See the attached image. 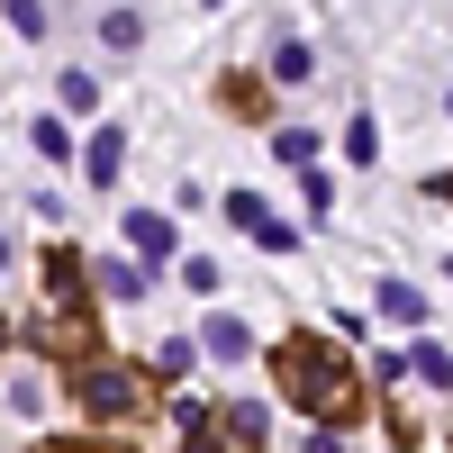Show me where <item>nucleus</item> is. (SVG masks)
Returning a JSON list of instances; mask_svg holds the SVG:
<instances>
[{"label":"nucleus","instance_id":"nucleus-7","mask_svg":"<svg viewBox=\"0 0 453 453\" xmlns=\"http://www.w3.org/2000/svg\"><path fill=\"white\" fill-rule=\"evenodd\" d=\"M127 245H136V263H164L173 254V218L164 209H127Z\"/></svg>","mask_w":453,"mask_h":453},{"label":"nucleus","instance_id":"nucleus-14","mask_svg":"<svg viewBox=\"0 0 453 453\" xmlns=\"http://www.w3.org/2000/svg\"><path fill=\"white\" fill-rule=\"evenodd\" d=\"M273 82H309V36H281L273 46Z\"/></svg>","mask_w":453,"mask_h":453},{"label":"nucleus","instance_id":"nucleus-11","mask_svg":"<svg viewBox=\"0 0 453 453\" xmlns=\"http://www.w3.org/2000/svg\"><path fill=\"white\" fill-rule=\"evenodd\" d=\"M173 418H181V435H191V453H236V444H218V408H200V399H181Z\"/></svg>","mask_w":453,"mask_h":453},{"label":"nucleus","instance_id":"nucleus-2","mask_svg":"<svg viewBox=\"0 0 453 453\" xmlns=\"http://www.w3.org/2000/svg\"><path fill=\"white\" fill-rule=\"evenodd\" d=\"M73 399H82V418H136V408H145V381H136V372L127 363H82V372H73Z\"/></svg>","mask_w":453,"mask_h":453},{"label":"nucleus","instance_id":"nucleus-5","mask_svg":"<svg viewBox=\"0 0 453 453\" xmlns=\"http://www.w3.org/2000/svg\"><path fill=\"white\" fill-rule=\"evenodd\" d=\"M226 218H236L254 245H273V254H290V245H299V226H281L273 209H263V191H226Z\"/></svg>","mask_w":453,"mask_h":453},{"label":"nucleus","instance_id":"nucleus-19","mask_svg":"<svg viewBox=\"0 0 453 453\" xmlns=\"http://www.w3.org/2000/svg\"><path fill=\"white\" fill-rule=\"evenodd\" d=\"M100 36H109V46H136L145 27H136V10H109V19H100Z\"/></svg>","mask_w":453,"mask_h":453},{"label":"nucleus","instance_id":"nucleus-12","mask_svg":"<svg viewBox=\"0 0 453 453\" xmlns=\"http://www.w3.org/2000/svg\"><path fill=\"white\" fill-rule=\"evenodd\" d=\"M91 290H100V299H145V263H127V254H119V263H100Z\"/></svg>","mask_w":453,"mask_h":453},{"label":"nucleus","instance_id":"nucleus-6","mask_svg":"<svg viewBox=\"0 0 453 453\" xmlns=\"http://www.w3.org/2000/svg\"><path fill=\"white\" fill-rule=\"evenodd\" d=\"M218 435L236 444V453H263V435H273V408H263V399H226V408H218Z\"/></svg>","mask_w":453,"mask_h":453},{"label":"nucleus","instance_id":"nucleus-1","mask_svg":"<svg viewBox=\"0 0 453 453\" xmlns=\"http://www.w3.org/2000/svg\"><path fill=\"white\" fill-rule=\"evenodd\" d=\"M273 372H281V399L309 408L326 435L363 418V372L345 363V345H326V335H281V345H273Z\"/></svg>","mask_w":453,"mask_h":453},{"label":"nucleus","instance_id":"nucleus-21","mask_svg":"<svg viewBox=\"0 0 453 453\" xmlns=\"http://www.w3.org/2000/svg\"><path fill=\"white\" fill-rule=\"evenodd\" d=\"M426 191H435V200H453V173H435V181H426Z\"/></svg>","mask_w":453,"mask_h":453},{"label":"nucleus","instance_id":"nucleus-9","mask_svg":"<svg viewBox=\"0 0 453 453\" xmlns=\"http://www.w3.org/2000/svg\"><path fill=\"white\" fill-rule=\"evenodd\" d=\"M372 299H381V318H390V326H426V299H418V281H381Z\"/></svg>","mask_w":453,"mask_h":453},{"label":"nucleus","instance_id":"nucleus-15","mask_svg":"<svg viewBox=\"0 0 453 453\" xmlns=\"http://www.w3.org/2000/svg\"><path fill=\"white\" fill-rule=\"evenodd\" d=\"M36 453H136L127 435H55V444H36Z\"/></svg>","mask_w":453,"mask_h":453},{"label":"nucleus","instance_id":"nucleus-23","mask_svg":"<svg viewBox=\"0 0 453 453\" xmlns=\"http://www.w3.org/2000/svg\"><path fill=\"white\" fill-rule=\"evenodd\" d=\"M0 354H10V326H0Z\"/></svg>","mask_w":453,"mask_h":453},{"label":"nucleus","instance_id":"nucleus-10","mask_svg":"<svg viewBox=\"0 0 453 453\" xmlns=\"http://www.w3.org/2000/svg\"><path fill=\"white\" fill-rule=\"evenodd\" d=\"M200 345H209L218 363H245V354H254V335H245V318H209V326H200Z\"/></svg>","mask_w":453,"mask_h":453},{"label":"nucleus","instance_id":"nucleus-18","mask_svg":"<svg viewBox=\"0 0 453 453\" xmlns=\"http://www.w3.org/2000/svg\"><path fill=\"white\" fill-rule=\"evenodd\" d=\"M372 145H381V136H372V119H354V127H345V164H381Z\"/></svg>","mask_w":453,"mask_h":453},{"label":"nucleus","instance_id":"nucleus-3","mask_svg":"<svg viewBox=\"0 0 453 453\" xmlns=\"http://www.w3.org/2000/svg\"><path fill=\"white\" fill-rule=\"evenodd\" d=\"M36 354H55V363H73V372H82V363H100V318L91 309H36Z\"/></svg>","mask_w":453,"mask_h":453},{"label":"nucleus","instance_id":"nucleus-13","mask_svg":"<svg viewBox=\"0 0 453 453\" xmlns=\"http://www.w3.org/2000/svg\"><path fill=\"white\" fill-rule=\"evenodd\" d=\"M273 155H281L290 173H318V136H309V127H281V136H273Z\"/></svg>","mask_w":453,"mask_h":453},{"label":"nucleus","instance_id":"nucleus-22","mask_svg":"<svg viewBox=\"0 0 453 453\" xmlns=\"http://www.w3.org/2000/svg\"><path fill=\"white\" fill-rule=\"evenodd\" d=\"M0 273H10V245H0Z\"/></svg>","mask_w":453,"mask_h":453},{"label":"nucleus","instance_id":"nucleus-17","mask_svg":"<svg viewBox=\"0 0 453 453\" xmlns=\"http://www.w3.org/2000/svg\"><path fill=\"white\" fill-rule=\"evenodd\" d=\"M91 100H100V73L73 64V73H64V109H91Z\"/></svg>","mask_w":453,"mask_h":453},{"label":"nucleus","instance_id":"nucleus-20","mask_svg":"<svg viewBox=\"0 0 453 453\" xmlns=\"http://www.w3.org/2000/svg\"><path fill=\"white\" fill-rule=\"evenodd\" d=\"M299 453H345V444H335L326 426H309V444H299Z\"/></svg>","mask_w":453,"mask_h":453},{"label":"nucleus","instance_id":"nucleus-8","mask_svg":"<svg viewBox=\"0 0 453 453\" xmlns=\"http://www.w3.org/2000/svg\"><path fill=\"white\" fill-rule=\"evenodd\" d=\"M119 164H127V127H100V136L82 145V173H91V181H119Z\"/></svg>","mask_w":453,"mask_h":453},{"label":"nucleus","instance_id":"nucleus-4","mask_svg":"<svg viewBox=\"0 0 453 453\" xmlns=\"http://www.w3.org/2000/svg\"><path fill=\"white\" fill-rule=\"evenodd\" d=\"M46 309H91V263L73 245H46Z\"/></svg>","mask_w":453,"mask_h":453},{"label":"nucleus","instance_id":"nucleus-16","mask_svg":"<svg viewBox=\"0 0 453 453\" xmlns=\"http://www.w3.org/2000/svg\"><path fill=\"white\" fill-rule=\"evenodd\" d=\"M408 372H418V381H453V354H444V345H426V335H418V354H408Z\"/></svg>","mask_w":453,"mask_h":453},{"label":"nucleus","instance_id":"nucleus-24","mask_svg":"<svg viewBox=\"0 0 453 453\" xmlns=\"http://www.w3.org/2000/svg\"><path fill=\"white\" fill-rule=\"evenodd\" d=\"M444 273H453V254H444Z\"/></svg>","mask_w":453,"mask_h":453}]
</instances>
